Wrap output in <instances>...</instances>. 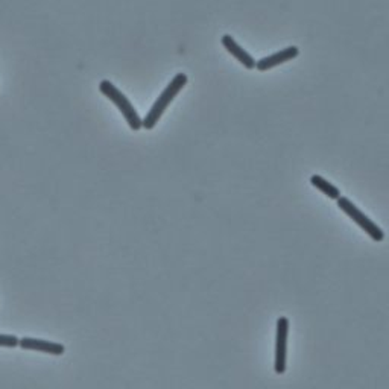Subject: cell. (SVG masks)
<instances>
[{
	"mask_svg": "<svg viewBox=\"0 0 389 389\" xmlns=\"http://www.w3.org/2000/svg\"><path fill=\"white\" fill-rule=\"evenodd\" d=\"M19 345L23 350H34V351H41V353H49L54 356H61L64 355V345L51 342V341H43V339H34V338H23L19 339Z\"/></svg>",
	"mask_w": 389,
	"mask_h": 389,
	"instance_id": "obj_6",
	"label": "cell"
},
{
	"mask_svg": "<svg viewBox=\"0 0 389 389\" xmlns=\"http://www.w3.org/2000/svg\"><path fill=\"white\" fill-rule=\"evenodd\" d=\"M298 55H300L298 47L289 46L286 49H281L280 52H275L270 56H265V58L259 60L257 64H256V69L260 70V72H268V70H271V69L277 67L280 64H285V62H287V61L295 60Z\"/></svg>",
	"mask_w": 389,
	"mask_h": 389,
	"instance_id": "obj_5",
	"label": "cell"
},
{
	"mask_svg": "<svg viewBox=\"0 0 389 389\" xmlns=\"http://www.w3.org/2000/svg\"><path fill=\"white\" fill-rule=\"evenodd\" d=\"M287 338H289V320L280 316L277 320V333H275V355H274V371L285 374L287 366Z\"/></svg>",
	"mask_w": 389,
	"mask_h": 389,
	"instance_id": "obj_4",
	"label": "cell"
},
{
	"mask_svg": "<svg viewBox=\"0 0 389 389\" xmlns=\"http://www.w3.org/2000/svg\"><path fill=\"white\" fill-rule=\"evenodd\" d=\"M336 202H338V207L341 209L353 222L359 225V228H362V231H365L366 235L374 240V242H384L385 231L381 230L376 222L371 221V219L368 217L362 210H359V207H356L355 204L349 200V198L341 196Z\"/></svg>",
	"mask_w": 389,
	"mask_h": 389,
	"instance_id": "obj_3",
	"label": "cell"
},
{
	"mask_svg": "<svg viewBox=\"0 0 389 389\" xmlns=\"http://www.w3.org/2000/svg\"><path fill=\"white\" fill-rule=\"evenodd\" d=\"M310 182H312V186L320 190L322 195L330 198V200L338 201L339 198H341V190H339L336 186H333L331 182H329L325 178H322L321 175H314L312 178H310Z\"/></svg>",
	"mask_w": 389,
	"mask_h": 389,
	"instance_id": "obj_8",
	"label": "cell"
},
{
	"mask_svg": "<svg viewBox=\"0 0 389 389\" xmlns=\"http://www.w3.org/2000/svg\"><path fill=\"white\" fill-rule=\"evenodd\" d=\"M99 90L102 91V93L107 96L110 101L116 105V107L122 113L123 117L126 122H128L130 128L134 131H139L140 128H143V120L140 119L139 113L134 110L132 104L128 101V97H126L122 91H120L115 84L110 82V81H102L99 84Z\"/></svg>",
	"mask_w": 389,
	"mask_h": 389,
	"instance_id": "obj_2",
	"label": "cell"
},
{
	"mask_svg": "<svg viewBox=\"0 0 389 389\" xmlns=\"http://www.w3.org/2000/svg\"><path fill=\"white\" fill-rule=\"evenodd\" d=\"M187 86V76L184 73H178L174 80L169 82V86L161 91V95L158 96L157 101L154 102L151 110L148 111L146 117L143 119V128L145 130H152L155 128V125L158 123V120L161 119L163 113L167 110L169 105L176 97V95Z\"/></svg>",
	"mask_w": 389,
	"mask_h": 389,
	"instance_id": "obj_1",
	"label": "cell"
},
{
	"mask_svg": "<svg viewBox=\"0 0 389 389\" xmlns=\"http://www.w3.org/2000/svg\"><path fill=\"white\" fill-rule=\"evenodd\" d=\"M221 41H222V46L227 49V51L235 56V58L240 62V64H242L244 67H246V69H256V64H257V61L252 58L251 56V54L250 52H246L245 49L242 47V46H239L236 41H235V38L231 37V35H227L225 34L224 37L221 38Z\"/></svg>",
	"mask_w": 389,
	"mask_h": 389,
	"instance_id": "obj_7",
	"label": "cell"
},
{
	"mask_svg": "<svg viewBox=\"0 0 389 389\" xmlns=\"http://www.w3.org/2000/svg\"><path fill=\"white\" fill-rule=\"evenodd\" d=\"M19 345V338L12 335H0V346H17Z\"/></svg>",
	"mask_w": 389,
	"mask_h": 389,
	"instance_id": "obj_9",
	"label": "cell"
}]
</instances>
